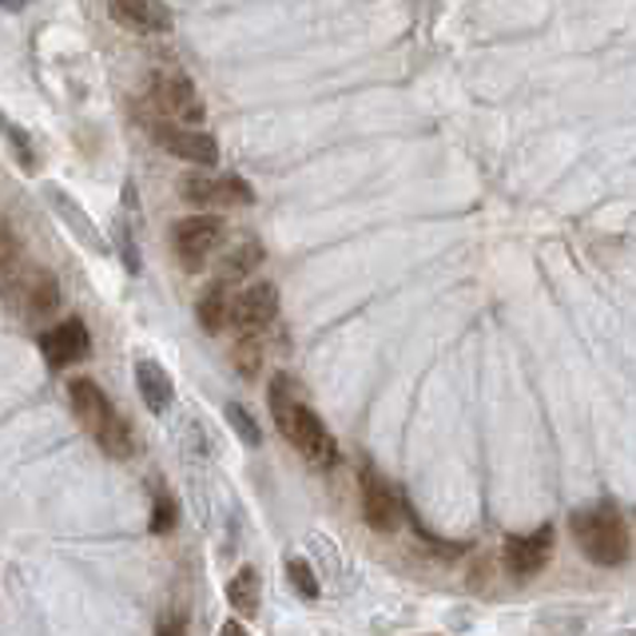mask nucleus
I'll return each mask as SVG.
<instances>
[{"label": "nucleus", "mask_w": 636, "mask_h": 636, "mask_svg": "<svg viewBox=\"0 0 636 636\" xmlns=\"http://www.w3.org/2000/svg\"><path fill=\"white\" fill-rule=\"evenodd\" d=\"M266 398H271V418H275L279 434H283L311 466L319 470L339 466V442H334V434L326 430V422L299 398L295 382L286 378V374H275Z\"/></svg>", "instance_id": "f257e3e1"}, {"label": "nucleus", "mask_w": 636, "mask_h": 636, "mask_svg": "<svg viewBox=\"0 0 636 636\" xmlns=\"http://www.w3.org/2000/svg\"><path fill=\"white\" fill-rule=\"evenodd\" d=\"M68 398H72V410H77L80 426L92 434V442L104 450L108 457H132L135 454V442H132V430H128L124 414L112 406L104 390L95 386L92 378H77L68 386Z\"/></svg>", "instance_id": "f03ea898"}, {"label": "nucleus", "mask_w": 636, "mask_h": 636, "mask_svg": "<svg viewBox=\"0 0 636 636\" xmlns=\"http://www.w3.org/2000/svg\"><path fill=\"white\" fill-rule=\"evenodd\" d=\"M573 542L593 565L600 569H617L628 561V529H625V517H620L613 505H597V509H581L573 513Z\"/></svg>", "instance_id": "7ed1b4c3"}, {"label": "nucleus", "mask_w": 636, "mask_h": 636, "mask_svg": "<svg viewBox=\"0 0 636 636\" xmlns=\"http://www.w3.org/2000/svg\"><path fill=\"white\" fill-rule=\"evenodd\" d=\"M152 104L160 108L163 120L183 128L203 124V100L183 72H155L152 77Z\"/></svg>", "instance_id": "20e7f679"}, {"label": "nucleus", "mask_w": 636, "mask_h": 636, "mask_svg": "<svg viewBox=\"0 0 636 636\" xmlns=\"http://www.w3.org/2000/svg\"><path fill=\"white\" fill-rule=\"evenodd\" d=\"M180 195L195 208H251L255 203V188L239 175H183Z\"/></svg>", "instance_id": "39448f33"}, {"label": "nucleus", "mask_w": 636, "mask_h": 636, "mask_svg": "<svg viewBox=\"0 0 636 636\" xmlns=\"http://www.w3.org/2000/svg\"><path fill=\"white\" fill-rule=\"evenodd\" d=\"M553 525H537L529 533H513L505 537V549H502V565L513 581H529L545 569L553 561Z\"/></svg>", "instance_id": "423d86ee"}, {"label": "nucleus", "mask_w": 636, "mask_h": 636, "mask_svg": "<svg viewBox=\"0 0 636 636\" xmlns=\"http://www.w3.org/2000/svg\"><path fill=\"white\" fill-rule=\"evenodd\" d=\"M148 132L155 135L160 148H168L171 155L195 163V168H215L219 163V143L211 132L203 128H183V124H171V120H148Z\"/></svg>", "instance_id": "0eeeda50"}, {"label": "nucleus", "mask_w": 636, "mask_h": 636, "mask_svg": "<svg viewBox=\"0 0 636 636\" xmlns=\"http://www.w3.org/2000/svg\"><path fill=\"white\" fill-rule=\"evenodd\" d=\"M223 219L219 215H188L175 223V235H171V243H175V255H180V263L188 266V271H200L203 263L211 259V251L223 243Z\"/></svg>", "instance_id": "6e6552de"}, {"label": "nucleus", "mask_w": 636, "mask_h": 636, "mask_svg": "<svg viewBox=\"0 0 636 636\" xmlns=\"http://www.w3.org/2000/svg\"><path fill=\"white\" fill-rule=\"evenodd\" d=\"M359 489H362V517L378 533H394L402 522V497L394 494V485L366 462L359 470Z\"/></svg>", "instance_id": "1a4fd4ad"}, {"label": "nucleus", "mask_w": 636, "mask_h": 636, "mask_svg": "<svg viewBox=\"0 0 636 636\" xmlns=\"http://www.w3.org/2000/svg\"><path fill=\"white\" fill-rule=\"evenodd\" d=\"M275 314H279V291L271 283H255L231 299V326L239 334L266 331V326L275 323Z\"/></svg>", "instance_id": "9d476101"}, {"label": "nucleus", "mask_w": 636, "mask_h": 636, "mask_svg": "<svg viewBox=\"0 0 636 636\" xmlns=\"http://www.w3.org/2000/svg\"><path fill=\"white\" fill-rule=\"evenodd\" d=\"M40 354L48 359L52 371L72 366V362H84L88 354H92V334H88V326L80 323V319H64L60 326L40 334Z\"/></svg>", "instance_id": "9b49d317"}, {"label": "nucleus", "mask_w": 636, "mask_h": 636, "mask_svg": "<svg viewBox=\"0 0 636 636\" xmlns=\"http://www.w3.org/2000/svg\"><path fill=\"white\" fill-rule=\"evenodd\" d=\"M108 12L120 29L135 32V37H155V32H168L171 20L163 9H155L152 0H108Z\"/></svg>", "instance_id": "f8f14e48"}, {"label": "nucleus", "mask_w": 636, "mask_h": 636, "mask_svg": "<svg viewBox=\"0 0 636 636\" xmlns=\"http://www.w3.org/2000/svg\"><path fill=\"white\" fill-rule=\"evenodd\" d=\"M135 386H140L143 406L152 410V414H163V410L171 406V394H175V390H171V378L160 362H152V359L135 362Z\"/></svg>", "instance_id": "ddd939ff"}, {"label": "nucleus", "mask_w": 636, "mask_h": 636, "mask_svg": "<svg viewBox=\"0 0 636 636\" xmlns=\"http://www.w3.org/2000/svg\"><path fill=\"white\" fill-rule=\"evenodd\" d=\"M259 263H263V243L259 239H243V243H235L228 255L219 259V283H239V279L255 275Z\"/></svg>", "instance_id": "4468645a"}, {"label": "nucleus", "mask_w": 636, "mask_h": 636, "mask_svg": "<svg viewBox=\"0 0 636 636\" xmlns=\"http://www.w3.org/2000/svg\"><path fill=\"white\" fill-rule=\"evenodd\" d=\"M195 319L208 334H219L223 326H231V295H228V283H211L208 291L200 295L195 303Z\"/></svg>", "instance_id": "2eb2a0df"}, {"label": "nucleus", "mask_w": 636, "mask_h": 636, "mask_svg": "<svg viewBox=\"0 0 636 636\" xmlns=\"http://www.w3.org/2000/svg\"><path fill=\"white\" fill-rule=\"evenodd\" d=\"M228 605L235 608L239 617H255L259 613V573L251 565L228 581Z\"/></svg>", "instance_id": "dca6fc26"}, {"label": "nucleus", "mask_w": 636, "mask_h": 636, "mask_svg": "<svg viewBox=\"0 0 636 636\" xmlns=\"http://www.w3.org/2000/svg\"><path fill=\"white\" fill-rule=\"evenodd\" d=\"M24 295H29L32 314H52L60 306V286L48 271H29V279H24Z\"/></svg>", "instance_id": "f3484780"}, {"label": "nucleus", "mask_w": 636, "mask_h": 636, "mask_svg": "<svg viewBox=\"0 0 636 636\" xmlns=\"http://www.w3.org/2000/svg\"><path fill=\"white\" fill-rule=\"evenodd\" d=\"M286 577H291V585H295L299 597H306V600H314L319 593H323V585H319V577H314V569L306 565L303 557L286 561Z\"/></svg>", "instance_id": "a211bd4d"}, {"label": "nucleus", "mask_w": 636, "mask_h": 636, "mask_svg": "<svg viewBox=\"0 0 636 636\" xmlns=\"http://www.w3.org/2000/svg\"><path fill=\"white\" fill-rule=\"evenodd\" d=\"M259 362H263V346H259V334H239V346H235V366L243 378H255L259 374Z\"/></svg>", "instance_id": "6ab92c4d"}, {"label": "nucleus", "mask_w": 636, "mask_h": 636, "mask_svg": "<svg viewBox=\"0 0 636 636\" xmlns=\"http://www.w3.org/2000/svg\"><path fill=\"white\" fill-rule=\"evenodd\" d=\"M228 422L235 426V434L243 437L248 446H259V442H263V430H259V422L251 418V414L239 406V402H228Z\"/></svg>", "instance_id": "aec40b11"}, {"label": "nucleus", "mask_w": 636, "mask_h": 636, "mask_svg": "<svg viewBox=\"0 0 636 636\" xmlns=\"http://www.w3.org/2000/svg\"><path fill=\"white\" fill-rule=\"evenodd\" d=\"M175 525V502H171L168 489H155V505H152V533H171Z\"/></svg>", "instance_id": "412c9836"}, {"label": "nucleus", "mask_w": 636, "mask_h": 636, "mask_svg": "<svg viewBox=\"0 0 636 636\" xmlns=\"http://www.w3.org/2000/svg\"><path fill=\"white\" fill-rule=\"evenodd\" d=\"M9 143L17 148V160H20V168L29 171H37V155H32V143H29V135L20 132V128H9Z\"/></svg>", "instance_id": "4be33fe9"}, {"label": "nucleus", "mask_w": 636, "mask_h": 636, "mask_svg": "<svg viewBox=\"0 0 636 636\" xmlns=\"http://www.w3.org/2000/svg\"><path fill=\"white\" fill-rule=\"evenodd\" d=\"M0 271H9V275L20 271V248L9 231H0Z\"/></svg>", "instance_id": "5701e85b"}, {"label": "nucleus", "mask_w": 636, "mask_h": 636, "mask_svg": "<svg viewBox=\"0 0 636 636\" xmlns=\"http://www.w3.org/2000/svg\"><path fill=\"white\" fill-rule=\"evenodd\" d=\"M155 636H188V620H183V617H163L160 633H155Z\"/></svg>", "instance_id": "b1692460"}, {"label": "nucleus", "mask_w": 636, "mask_h": 636, "mask_svg": "<svg viewBox=\"0 0 636 636\" xmlns=\"http://www.w3.org/2000/svg\"><path fill=\"white\" fill-rule=\"evenodd\" d=\"M219 636H248V628L239 625V620H228V625H223V633Z\"/></svg>", "instance_id": "393cba45"}, {"label": "nucleus", "mask_w": 636, "mask_h": 636, "mask_svg": "<svg viewBox=\"0 0 636 636\" xmlns=\"http://www.w3.org/2000/svg\"><path fill=\"white\" fill-rule=\"evenodd\" d=\"M32 0H0V9H9V12H20V9H29Z\"/></svg>", "instance_id": "a878e982"}, {"label": "nucleus", "mask_w": 636, "mask_h": 636, "mask_svg": "<svg viewBox=\"0 0 636 636\" xmlns=\"http://www.w3.org/2000/svg\"><path fill=\"white\" fill-rule=\"evenodd\" d=\"M4 128H9V124H4V115H0V132H4Z\"/></svg>", "instance_id": "bb28decb"}]
</instances>
